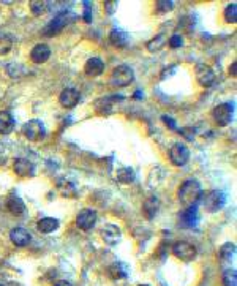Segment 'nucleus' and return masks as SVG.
I'll return each instance as SVG.
<instances>
[{
	"label": "nucleus",
	"mask_w": 237,
	"mask_h": 286,
	"mask_svg": "<svg viewBox=\"0 0 237 286\" xmlns=\"http://www.w3.org/2000/svg\"><path fill=\"white\" fill-rule=\"evenodd\" d=\"M177 194H179L180 204L184 206V209H187V207L198 206V201L203 198V188H201L198 181L188 179L179 187V193Z\"/></svg>",
	"instance_id": "obj_1"
},
{
	"label": "nucleus",
	"mask_w": 237,
	"mask_h": 286,
	"mask_svg": "<svg viewBox=\"0 0 237 286\" xmlns=\"http://www.w3.org/2000/svg\"><path fill=\"white\" fill-rule=\"evenodd\" d=\"M73 19H76V16L71 14L70 11H60L56 17H52L49 23L43 27L41 33L46 37H54L65 29L70 24V21H73Z\"/></svg>",
	"instance_id": "obj_2"
},
{
	"label": "nucleus",
	"mask_w": 237,
	"mask_h": 286,
	"mask_svg": "<svg viewBox=\"0 0 237 286\" xmlns=\"http://www.w3.org/2000/svg\"><path fill=\"white\" fill-rule=\"evenodd\" d=\"M133 79H135L133 70L128 67V65H119V67H116L111 73L110 84L113 87H126L133 82Z\"/></svg>",
	"instance_id": "obj_3"
},
{
	"label": "nucleus",
	"mask_w": 237,
	"mask_h": 286,
	"mask_svg": "<svg viewBox=\"0 0 237 286\" xmlns=\"http://www.w3.org/2000/svg\"><path fill=\"white\" fill-rule=\"evenodd\" d=\"M226 203V194L222 190H210L203 198V206L209 213L220 210Z\"/></svg>",
	"instance_id": "obj_4"
},
{
	"label": "nucleus",
	"mask_w": 237,
	"mask_h": 286,
	"mask_svg": "<svg viewBox=\"0 0 237 286\" xmlns=\"http://www.w3.org/2000/svg\"><path fill=\"white\" fill-rule=\"evenodd\" d=\"M23 135L29 141H40V139L45 138L46 130H45V125H43L41 120L32 119V120H29L23 125Z\"/></svg>",
	"instance_id": "obj_5"
},
{
	"label": "nucleus",
	"mask_w": 237,
	"mask_h": 286,
	"mask_svg": "<svg viewBox=\"0 0 237 286\" xmlns=\"http://www.w3.org/2000/svg\"><path fill=\"white\" fill-rule=\"evenodd\" d=\"M169 160L174 166H185L190 160V150L185 144L176 142L169 149Z\"/></svg>",
	"instance_id": "obj_6"
},
{
	"label": "nucleus",
	"mask_w": 237,
	"mask_h": 286,
	"mask_svg": "<svg viewBox=\"0 0 237 286\" xmlns=\"http://www.w3.org/2000/svg\"><path fill=\"white\" fill-rule=\"evenodd\" d=\"M172 253H174L176 258H179L180 261L184 262H190L196 258L198 252H196V247L191 245L190 242H177V244L172 245Z\"/></svg>",
	"instance_id": "obj_7"
},
{
	"label": "nucleus",
	"mask_w": 237,
	"mask_h": 286,
	"mask_svg": "<svg viewBox=\"0 0 237 286\" xmlns=\"http://www.w3.org/2000/svg\"><path fill=\"white\" fill-rule=\"evenodd\" d=\"M232 113H234L232 104L222 103V104L213 108V119H215V122H217L220 127H226L232 120Z\"/></svg>",
	"instance_id": "obj_8"
},
{
	"label": "nucleus",
	"mask_w": 237,
	"mask_h": 286,
	"mask_svg": "<svg viewBox=\"0 0 237 286\" xmlns=\"http://www.w3.org/2000/svg\"><path fill=\"white\" fill-rule=\"evenodd\" d=\"M97 223V212L94 209H82L76 217V226L81 231H90Z\"/></svg>",
	"instance_id": "obj_9"
},
{
	"label": "nucleus",
	"mask_w": 237,
	"mask_h": 286,
	"mask_svg": "<svg viewBox=\"0 0 237 286\" xmlns=\"http://www.w3.org/2000/svg\"><path fill=\"white\" fill-rule=\"evenodd\" d=\"M199 222V213H198V207H187L179 213V223L182 228H196Z\"/></svg>",
	"instance_id": "obj_10"
},
{
	"label": "nucleus",
	"mask_w": 237,
	"mask_h": 286,
	"mask_svg": "<svg viewBox=\"0 0 237 286\" xmlns=\"http://www.w3.org/2000/svg\"><path fill=\"white\" fill-rule=\"evenodd\" d=\"M196 79L203 87H210L215 82V72L206 63L196 65Z\"/></svg>",
	"instance_id": "obj_11"
},
{
	"label": "nucleus",
	"mask_w": 237,
	"mask_h": 286,
	"mask_svg": "<svg viewBox=\"0 0 237 286\" xmlns=\"http://www.w3.org/2000/svg\"><path fill=\"white\" fill-rule=\"evenodd\" d=\"M13 169L19 177H33V174H35L33 163L26 158H16L13 162Z\"/></svg>",
	"instance_id": "obj_12"
},
{
	"label": "nucleus",
	"mask_w": 237,
	"mask_h": 286,
	"mask_svg": "<svg viewBox=\"0 0 237 286\" xmlns=\"http://www.w3.org/2000/svg\"><path fill=\"white\" fill-rule=\"evenodd\" d=\"M79 92L76 89H65V91H62V94L59 95V103L62 108H65V109H73L78 103H79Z\"/></svg>",
	"instance_id": "obj_13"
},
{
	"label": "nucleus",
	"mask_w": 237,
	"mask_h": 286,
	"mask_svg": "<svg viewBox=\"0 0 237 286\" xmlns=\"http://www.w3.org/2000/svg\"><path fill=\"white\" fill-rule=\"evenodd\" d=\"M101 237L103 240L106 242L107 245H116L120 242V237H122V231L117 225H106L103 229H101Z\"/></svg>",
	"instance_id": "obj_14"
},
{
	"label": "nucleus",
	"mask_w": 237,
	"mask_h": 286,
	"mask_svg": "<svg viewBox=\"0 0 237 286\" xmlns=\"http://www.w3.org/2000/svg\"><path fill=\"white\" fill-rule=\"evenodd\" d=\"M10 239L16 247H27L32 242V236L24 228H14L10 231Z\"/></svg>",
	"instance_id": "obj_15"
},
{
	"label": "nucleus",
	"mask_w": 237,
	"mask_h": 286,
	"mask_svg": "<svg viewBox=\"0 0 237 286\" xmlns=\"http://www.w3.org/2000/svg\"><path fill=\"white\" fill-rule=\"evenodd\" d=\"M84 72L89 78H97L104 72V62L98 57H92V59H89L87 62H85Z\"/></svg>",
	"instance_id": "obj_16"
},
{
	"label": "nucleus",
	"mask_w": 237,
	"mask_h": 286,
	"mask_svg": "<svg viewBox=\"0 0 237 286\" xmlns=\"http://www.w3.org/2000/svg\"><path fill=\"white\" fill-rule=\"evenodd\" d=\"M49 57H51V49L48 45H45V43L37 45L30 52V59L33 63H45V62H48Z\"/></svg>",
	"instance_id": "obj_17"
},
{
	"label": "nucleus",
	"mask_w": 237,
	"mask_h": 286,
	"mask_svg": "<svg viewBox=\"0 0 237 286\" xmlns=\"http://www.w3.org/2000/svg\"><path fill=\"white\" fill-rule=\"evenodd\" d=\"M158 209H160V201H158L157 196L147 198V200L144 201V204H142V213L147 220H152L157 215Z\"/></svg>",
	"instance_id": "obj_18"
},
{
	"label": "nucleus",
	"mask_w": 237,
	"mask_h": 286,
	"mask_svg": "<svg viewBox=\"0 0 237 286\" xmlns=\"http://www.w3.org/2000/svg\"><path fill=\"white\" fill-rule=\"evenodd\" d=\"M57 228H59V220L52 218V217L41 218V220H38V223H37V229L43 234H51Z\"/></svg>",
	"instance_id": "obj_19"
},
{
	"label": "nucleus",
	"mask_w": 237,
	"mask_h": 286,
	"mask_svg": "<svg viewBox=\"0 0 237 286\" xmlns=\"http://www.w3.org/2000/svg\"><path fill=\"white\" fill-rule=\"evenodd\" d=\"M122 100H123V97L98 98V100H97V103H95V109H97L98 113H101V114H104V113L110 114V113L113 111V104H114L116 101H122Z\"/></svg>",
	"instance_id": "obj_20"
},
{
	"label": "nucleus",
	"mask_w": 237,
	"mask_h": 286,
	"mask_svg": "<svg viewBox=\"0 0 237 286\" xmlns=\"http://www.w3.org/2000/svg\"><path fill=\"white\" fill-rule=\"evenodd\" d=\"M14 128V119L8 111L0 113V135H10Z\"/></svg>",
	"instance_id": "obj_21"
},
{
	"label": "nucleus",
	"mask_w": 237,
	"mask_h": 286,
	"mask_svg": "<svg viewBox=\"0 0 237 286\" xmlns=\"http://www.w3.org/2000/svg\"><path fill=\"white\" fill-rule=\"evenodd\" d=\"M110 41L116 48H125L128 45V33L120 29H114L110 33Z\"/></svg>",
	"instance_id": "obj_22"
},
{
	"label": "nucleus",
	"mask_w": 237,
	"mask_h": 286,
	"mask_svg": "<svg viewBox=\"0 0 237 286\" xmlns=\"http://www.w3.org/2000/svg\"><path fill=\"white\" fill-rule=\"evenodd\" d=\"M7 209L13 213V215H17V217H21L24 212H26V204L21 201V198H17V196H11L10 200H8V203H7Z\"/></svg>",
	"instance_id": "obj_23"
},
{
	"label": "nucleus",
	"mask_w": 237,
	"mask_h": 286,
	"mask_svg": "<svg viewBox=\"0 0 237 286\" xmlns=\"http://www.w3.org/2000/svg\"><path fill=\"white\" fill-rule=\"evenodd\" d=\"M116 179H117L120 184L128 185V184H133V182H135L136 175H135V171H133L132 168H120V169H117V172H116Z\"/></svg>",
	"instance_id": "obj_24"
},
{
	"label": "nucleus",
	"mask_w": 237,
	"mask_h": 286,
	"mask_svg": "<svg viewBox=\"0 0 237 286\" xmlns=\"http://www.w3.org/2000/svg\"><path fill=\"white\" fill-rule=\"evenodd\" d=\"M166 35L165 33H160V35H157L155 38H152L150 41H147V45H145V48H147V51L149 52H157V51H160L165 45H166Z\"/></svg>",
	"instance_id": "obj_25"
},
{
	"label": "nucleus",
	"mask_w": 237,
	"mask_h": 286,
	"mask_svg": "<svg viewBox=\"0 0 237 286\" xmlns=\"http://www.w3.org/2000/svg\"><path fill=\"white\" fill-rule=\"evenodd\" d=\"M110 275H111L114 280L126 278V275H128V267H126V264H123V262H114L113 266L110 267Z\"/></svg>",
	"instance_id": "obj_26"
},
{
	"label": "nucleus",
	"mask_w": 237,
	"mask_h": 286,
	"mask_svg": "<svg viewBox=\"0 0 237 286\" xmlns=\"http://www.w3.org/2000/svg\"><path fill=\"white\" fill-rule=\"evenodd\" d=\"M57 188H59V191H60L63 196H67V198L76 194V188H75V185H73L70 181H67V179H60V181L57 182Z\"/></svg>",
	"instance_id": "obj_27"
},
{
	"label": "nucleus",
	"mask_w": 237,
	"mask_h": 286,
	"mask_svg": "<svg viewBox=\"0 0 237 286\" xmlns=\"http://www.w3.org/2000/svg\"><path fill=\"white\" fill-rule=\"evenodd\" d=\"M220 258L223 261H231L234 256H235V245L232 244V242H226V244H223L220 247Z\"/></svg>",
	"instance_id": "obj_28"
},
{
	"label": "nucleus",
	"mask_w": 237,
	"mask_h": 286,
	"mask_svg": "<svg viewBox=\"0 0 237 286\" xmlns=\"http://www.w3.org/2000/svg\"><path fill=\"white\" fill-rule=\"evenodd\" d=\"M13 48V40L4 33V32H0V56H7Z\"/></svg>",
	"instance_id": "obj_29"
},
{
	"label": "nucleus",
	"mask_w": 237,
	"mask_h": 286,
	"mask_svg": "<svg viewBox=\"0 0 237 286\" xmlns=\"http://www.w3.org/2000/svg\"><path fill=\"white\" fill-rule=\"evenodd\" d=\"M48 7H49V4L45 2V0H33V2H30V10L35 16L45 14L48 11Z\"/></svg>",
	"instance_id": "obj_30"
},
{
	"label": "nucleus",
	"mask_w": 237,
	"mask_h": 286,
	"mask_svg": "<svg viewBox=\"0 0 237 286\" xmlns=\"http://www.w3.org/2000/svg\"><path fill=\"white\" fill-rule=\"evenodd\" d=\"M223 16H225V21L229 24H235V21H237V4L232 2L229 4L225 11H223Z\"/></svg>",
	"instance_id": "obj_31"
},
{
	"label": "nucleus",
	"mask_w": 237,
	"mask_h": 286,
	"mask_svg": "<svg viewBox=\"0 0 237 286\" xmlns=\"http://www.w3.org/2000/svg\"><path fill=\"white\" fill-rule=\"evenodd\" d=\"M223 286H237V272L235 269H228L223 274Z\"/></svg>",
	"instance_id": "obj_32"
},
{
	"label": "nucleus",
	"mask_w": 237,
	"mask_h": 286,
	"mask_svg": "<svg viewBox=\"0 0 237 286\" xmlns=\"http://www.w3.org/2000/svg\"><path fill=\"white\" fill-rule=\"evenodd\" d=\"M157 7V13L158 14H165V13H169L172 8H174V2H171V0H158L155 4Z\"/></svg>",
	"instance_id": "obj_33"
},
{
	"label": "nucleus",
	"mask_w": 237,
	"mask_h": 286,
	"mask_svg": "<svg viewBox=\"0 0 237 286\" xmlns=\"http://www.w3.org/2000/svg\"><path fill=\"white\" fill-rule=\"evenodd\" d=\"M168 45H169V48H172V49H177V48H180V46L184 45V38H182V35H179V33H174V35H172V37L169 38Z\"/></svg>",
	"instance_id": "obj_34"
},
{
	"label": "nucleus",
	"mask_w": 237,
	"mask_h": 286,
	"mask_svg": "<svg viewBox=\"0 0 237 286\" xmlns=\"http://www.w3.org/2000/svg\"><path fill=\"white\" fill-rule=\"evenodd\" d=\"M84 7H85V10H84V21H85V23H92V11L89 10L90 2H84Z\"/></svg>",
	"instance_id": "obj_35"
},
{
	"label": "nucleus",
	"mask_w": 237,
	"mask_h": 286,
	"mask_svg": "<svg viewBox=\"0 0 237 286\" xmlns=\"http://www.w3.org/2000/svg\"><path fill=\"white\" fill-rule=\"evenodd\" d=\"M117 5H119L117 2H104V8H106V13L110 14V16H111V14H114V11L117 10Z\"/></svg>",
	"instance_id": "obj_36"
},
{
	"label": "nucleus",
	"mask_w": 237,
	"mask_h": 286,
	"mask_svg": "<svg viewBox=\"0 0 237 286\" xmlns=\"http://www.w3.org/2000/svg\"><path fill=\"white\" fill-rule=\"evenodd\" d=\"M161 119H163V122H165V123H166V125H168V127H169L171 130H174V131H179V128L176 127V122L172 120L171 117H168V116H163Z\"/></svg>",
	"instance_id": "obj_37"
},
{
	"label": "nucleus",
	"mask_w": 237,
	"mask_h": 286,
	"mask_svg": "<svg viewBox=\"0 0 237 286\" xmlns=\"http://www.w3.org/2000/svg\"><path fill=\"white\" fill-rule=\"evenodd\" d=\"M229 75H231L232 78L237 76V63H235V62H232V65L229 67Z\"/></svg>",
	"instance_id": "obj_38"
},
{
	"label": "nucleus",
	"mask_w": 237,
	"mask_h": 286,
	"mask_svg": "<svg viewBox=\"0 0 237 286\" xmlns=\"http://www.w3.org/2000/svg\"><path fill=\"white\" fill-rule=\"evenodd\" d=\"M54 286H73L71 283H68V281H65V280H60V281H56V284Z\"/></svg>",
	"instance_id": "obj_39"
},
{
	"label": "nucleus",
	"mask_w": 237,
	"mask_h": 286,
	"mask_svg": "<svg viewBox=\"0 0 237 286\" xmlns=\"http://www.w3.org/2000/svg\"><path fill=\"white\" fill-rule=\"evenodd\" d=\"M141 97H142V94H141V92H136V94L133 95V98H141Z\"/></svg>",
	"instance_id": "obj_40"
},
{
	"label": "nucleus",
	"mask_w": 237,
	"mask_h": 286,
	"mask_svg": "<svg viewBox=\"0 0 237 286\" xmlns=\"http://www.w3.org/2000/svg\"><path fill=\"white\" fill-rule=\"evenodd\" d=\"M139 286H149V284H139Z\"/></svg>",
	"instance_id": "obj_41"
},
{
	"label": "nucleus",
	"mask_w": 237,
	"mask_h": 286,
	"mask_svg": "<svg viewBox=\"0 0 237 286\" xmlns=\"http://www.w3.org/2000/svg\"><path fill=\"white\" fill-rule=\"evenodd\" d=\"M0 286H2V284H0Z\"/></svg>",
	"instance_id": "obj_42"
}]
</instances>
